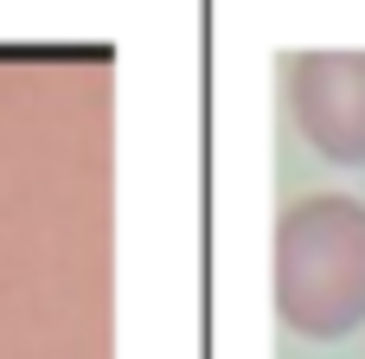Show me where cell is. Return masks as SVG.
Wrapping results in <instances>:
<instances>
[{"mask_svg": "<svg viewBox=\"0 0 365 359\" xmlns=\"http://www.w3.org/2000/svg\"><path fill=\"white\" fill-rule=\"evenodd\" d=\"M282 315L334 340L365 315V212L353 199H314L282 231Z\"/></svg>", "mask_w": 365, "mask_h": 359, "instance_id": "1", "label": "cell"}]
</instances>
